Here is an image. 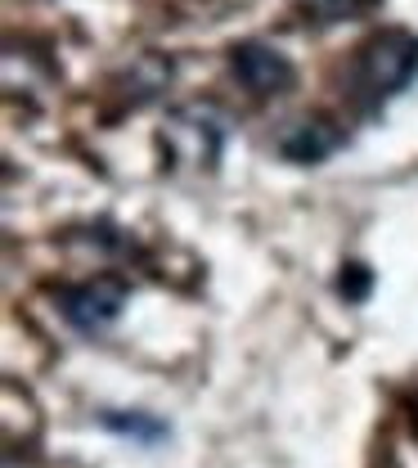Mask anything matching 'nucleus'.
<instances>
[{"label":"nucleus","instance_id":"7ed1b4c3","mask_svg":"<svg viewBox=\"0 0 418 468\" xmlns=\"http://www.w3.org/2000/svg\"><path fill=\"white\" fill-rule=\"evenodd\" d=\"M59 302V315L86 338L113 329L131 302V284L121 275H95V280H81V284H68V289L55 292Z\"/></svg>","mask_w":418,"mask_h":468},{"label":"nucleus","instance_id":"1a4fd4ad","mask_svg":"<svg viewBox=\"0 0 418 468\" xmlns=\"http://www.w3.org/2000/svg\"><path fill=\"white\" fill-rule=\"evenodd\" d=\"M410 432H414V441H418V392L410 397Z\"/></svg>","mask_w":418,"mask_h":468},{"label":"nucleus","instance_id":"f03ea898","mask_svg":"<svg viewBox=\"0 0 418 468\" xmlns=\"http://www.w3.org/2000/svg\"><path fill=\"white\" fill-rule=\"evenodd\" d=\"M230 131L235 122L221 104L212 100H193V104H180L167 113L162 122V154L172 158V167H189V172H216L225 144H230Z\"/></svg>","mask_w":418,"mask_h":468},{"label":"nucleus","instance_id":"423d86ee","mask_svg":"<svg viewBox=\"0 0 418 468\" xmlns=\"http://www.w3.org/2000/svg\"><path fill=\"white\" fill-rule=\"evenodd\" d=\"M99 428L118 432V437H131L135 446H162L172 437V428L149 414V410H99Z\"/></svg>","mask_w":418,"mask_h":468},{"label":"nucleus","instance_id":"39448f33","mask_svg":"<svg viewBox=\"0 0 418 468\" xmlns=\"http://www.w3.org/2000/svg\"><path fill=\"white\" fill-rule=\"evenodd\" d=\"M347 126L338 117H324V113H306L298 122H288L275 140L279 158L293 163V167H319L324 158H333L338 149H347Z\"/></svg>","mask_w":418,"mask_h":468},{"label":"nucleus","instance_id":"20e7f679","mask_svg":"<svg viewBox=\"0 0 418 468\" xmlns=\"http://www.w3.org/2000/svg\"><path fill=\"white\" fill-rule=\"evenodd\" d=\"M230 72L252 100H279L298 86V68L293 58L284 55L279 46L261 41V37H247L230 46Z\"/></svg>","mask_w":418,"mask_h":468},{"label":"nucleus","instance_id":"f257e3e1","mask_svg":"<svg viewBox=\"0 0 418 468\" xmlns=\"http://www.w3.org/2000/svg\"><path fill=\"white\" fill-rule=\"evenodd\" d=\"M418 77V37L405 27H378L351 50L347 63V100L364 117H378L396 95H405Z\"/></svg>","mask_w":418,"mask_h":468},{"label":"nucleus","instance_id":"6e6552de","mask_svg":"<svg viewBox=\"0 0 418 468\" xmlns=\"http://www.w3.org/2000/svg\"><path fill=\"white\" fill-rule=\"evenodd\" d=\"M369 289H373V271H369V266H360V261L342 266V275H338V292H342L347 302H364Z\"/></svg>","mask_w":418,"mask_h":468},{"label":"nucleus","instance_id":"0eeeda50","mask_svg":"<svg viewBox=\"0 0 418 468\" xmlns=\"http://www.w3.org/2000/svg\"><path fill=\"white\" fill-rule=\"evenodd\" d=\"M301 14L310 18V23H319V27H333V23H347V18H360V14H369L373 5H382V0H298Z\"/></svg>","mask_w":418,"mask_h":468}]
</instances>
